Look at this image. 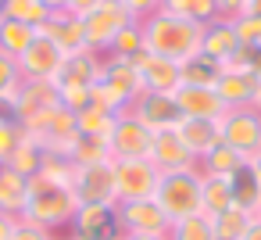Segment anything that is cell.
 I'll return each instance as SVG.
<instances>
[{
  "mask_svg": "<svg viewBox=\"0 0 261 240\" xmlns=\"http://www.w3.org/2000/svg\"><path fill=\"white\" fill-rule=\"evenodd\" d=\"M75 211H79V197H75L72 183L47 179V176H40V172L29 179L22 219L43 226V229H50V233H61V229H68V222H72Z\"/></svg>",
  "mask_w": 261,
  "mask_h": 240,
  "instance_id": "6da1fadb",
  "label": "cell"
},
{
  "mask_svg": "<svg viewBox=\"0 0 261 240\" xmlns=\"http://www.w3.org/2000/svg\"><path fill=\"white\" fill-rule=\"evenodd\" d=\"M140 26H143V40H147V51H150V54L182 61V58H190V54L200 51L204 26L186 22V18H179V15L165 11V8H158L154 15H147Z\"/></svg>",
  "mask_w": 261,
  "mask_h": 240,
  "instance_id": "7a4b0ae2",
  "label": "cell"
},
{
  "mask_svg": "<svg viewBox=\"0 0 261 240\" xmlns=\"http://www.w3.org/2000/svg\"><path fill=\"white\" fill-rule=\"evenodd\" d=\"M143 93V79H140V68L136 61L129 58H115V54H104L100 61V79L90 93V104L118 115L125 108H133V101Z\"/></svg>",
  "mask_w": 261,
  "mask_h": 240,
  "instance_id": "3957f363",
  "label": "cell"
},
{
  "mask_svg": "<svg viewBox=\"0 0 261 240\" xmlns=\"http://www.w3.org/2000/svg\"><path fill=\"white\" fill-rule=\"evenodd\" d=\"M200 169H179V172H161L158 179V190H154V201L161 204V211L168 215V222H179V219H190V215H204V204H200Z\"/></svg>",
  "mask_w": 261,
  "mask_h": 240,
  "instance_id": "277c9868",
  "label": "cell"
},
{
  "mask_svg": "<svg viewBox=\"0 0 261 240\" xmlns=\"http://www.w3.org/2000/svg\"><path fill=\"white\" fill-rule=\"evenodd\" d=\"M129 22H136V18L118 4V0H104V4H97L93 11H86V15H83L86 47H90V51H97V54H108V47L115 43V36H118Z\"/></svg>",
  "mask_w": 261,
  "mask_h": 240,
  "instance_id": "5b68a950",
  "label": "cell"
},
{
  "mask_svg": "<svg viewBox=\"0 0 261 240\" xmlns=\"http://www.w3.org/2000/svg\"><path fill=\"white\" fill-rule=\"evenodd\" d=\"M111 169H115V197H118V201H143V197H154L161 172L154 169L150 158H115Z\"/></svg>",
  "mask_w": 261,
  "mask_h": 240,
  "instance_id": "8992f818",
  "label": "cell"
},
{
  "mask_svg": "<svg viewBox=\"0 0 261 240\" xmlns=\"http://www.w3.org/2000/svg\"><path fill=\"white\" fill-rule=\"evenodd\" d=\"M218 136L222 143L236 147L240 154H257L261 151V111L257 108H225L218 118Z\"/></svg>",
  "mask_w": 261,
  "mask_h": 240,
  "instance_id": "52a82bcc",
  "label": "cell"
},
{
  "mask_svg": "<svg viewBox=\"0 0 261 240\" xmlns=\"http://www.w3.org/2000/svg\"><path fill=\"white\" fill-rule=\"evenodd\" d=\"M25 133H29V136H36L43 151H50V154H68V151H72V143H75V136H79L75 111H68L65 104H58L54 111H47L43 118H36Z\"/></svg>",
  "mask_w": 261,
  "mask_h": 240,
  "instance_id": "ba28073f",
  "label": "cell"
},
{
  "mask_svg": "<svg viewBox=\"0 0 261 240\" xmlns=\"http://www.w3.org/2000/svg\"><path fill=\"white\" fill-rule=\"evenodd\" d=\"M68 233L79 240H122V222L115 204H79L68 222Z\"/></svg>",
  "mask_w": 261,
  "mask_h": 240,
  "instance_id": "9c48e42d",
  "label": "cell"
},
{
  "mask_svg": "<svg viewBox=\"0 0 261 240\" xmlns=\"http://www.w3.org/2000/svg\"><path fill=\"white\" fill-rule=\"evenodd\" d=\"M58 104H61V97L50 79H22V86L15 90V118L22 129H29L36 118H43Z\"/></svg>",
  "mask_w": 261,
  "mask_h": 240,
  "instance_id": "30bf717a",
  "label": "cell"
},
{
  "mask_svg": "<svg viewBox=\"0 0 261 240\" xmlns=\"http://www.w3.org/2000/svg\"><path fill=\"white\" fill-rule=\"evenodd\" d=\"M111 158H147L150 154V143H154V129H147L129 108L115 115V126H111Z\"/></svg>",
  "mask_w": 261,
  "mask_h": 240,
  "instance_id": "8fae6325",
  "label": "cell"
},
{
  "mask_svg": "<svg viewBox=\"0 0 261 240\" xmlns=\"http://www.w3.org/2000/svg\"><path fill=\"white\" fill-rule=\"evenodd\" d=\"M147 129H154V133H161V129H175L186 115H182V108H179V101H175V93H158V90H143L136 101H133V108H129Z\"/></svg>",
  "mask_w": 261,
  "mask_h": 240,
  "instance_id": "7c38bea8",
  "label": "cell"
},
{
  "mask_svg": "<svg viewBox=\"0 0 261 240\" xmlns=\"http://www.w3.org/2000/svg\"><path fill=\"white\" fill-rule=\"evenodd\" d=\"M72 190H75L79 204H118L111 161H100V165H79L75 176H72Z\"/></svg>",
  "mask_w": 261,
  "mask_h": 240,
  "instance_id": "4fadbf2b",
  "label": "cell"
},
{
  "mask_svg": "<svg viewBox=\"0 0 261 240\" xmlns=\"http://www.w3.org/2000/svg\"><path fill=\"white\" fill-rule=\"evenodd\" d=\"M118 222L122 233H147V236H168V215L161 211V204L154 197L143 201H118Z\"/></svg>",
  "mask_w": 261,
  "mask_h": 240,
  "instance_id": "5bb4252c",
  "label": "cell"
},
{
  "mask_svg": "<svg viewBox=\"0 0 261 240\" xmlns=\"http://www.w3.org/2000/svg\"><path fill=\"white\" fill-rule=\"evenodd\" d=\"M215 93L222 97L225 108H254L257 93H261V76L247 72V68H236V65H225L218 83H215Z\"/></svg>",
  "mask_w": 261,
  "mask_h": 240,
  "instance_id": "9a60e30c",
  "label": "cell"
},
{
  "mask_svg": "<svg viewBox=\"0 0 261 240\" xmlns=\"http://www.w3.org/2000/svg\"><path fill=\"white\" fill-rule=\"evenodd\" d=\"M100 61H104V54H97V51L65 54L61 68L54 76V86L58 90H93L100 79Z\"/></svg>",
  "mask_w": 261,
  "mask_h": 240,
  "instance_id": "2e32d148",
  "label": "cell"
},
{
  "mask_svg": "<svg viewBox=\"0 0 261 240\" xmlns=\"http://www.w3.org/2000/svg\"><path fill=\"white\" fill-rule=\"evenodd\" d=\"M18 61V72H22V79H50L54 83V76H58V68H61V61H65V54L43 36V33H36V40L15 58Z\"/></svg>",
  "mask_w": 261,
  "mask_h": 240,
  "instance_id": "e0dca14e",
  "label": "cell"
},
{
  "mask_svg": "<svg viewBox=\"0 0 261 240\" xmlns=\"http://www.w3.org/2000/svg\"><path fill=\"white\" fill-rule=\"evenodd\" d=\"M61 54H79V51H90L86 47V33H83V18L72 15V11H50V18L43 22L40 29Z\"/></svg>",
  "mask_w": 261,
  "mask_h": 240,
  "instance_id": "ac0fdd59",
  "label": "cell"
},
{
  "mask_svg": "<svg viewBox=\"0 0 261 240\" xmlns=\"http://www.w3.org/2000/svg\"><path fill=\"white\" fill-rule=\"evenodd\" d=\"M133 61H136V68H140L143 90L175 93V90L182 86V79H179V61H172V58H161V54H150V51L136 54Z\"/></svg>",
  "mask_w": 261,
  "mask_h": 240,
  "instance_id": "d6986e66",
  "label": "cell"
},
{
  "mask_svg": "<svg viewBox=\"0 0 261 240\" xmlns=\"http://www.w3.org/2000/svg\"><path fill=\"white\" fill-rule=\"evenodd\" d=\"M147 158L154 161L158 172H179V169H193L197 165V158L190 154V147L182 143V136L175 129L154 133V143H150V154Z\"/></svg>",
  "mask_w": 261,
  "mask_h": 240,
  "instance_id": "ffe728a7",
  "label": "cell"
},
{
  "mask_svg": "<svg viewBox=\"0 0 261 240\" xmlns=\"http://www.w3.org/2000/svg\"><path fill=\"white\" fill-rule=\"evenodd\" d=\"M200 51L204 54H211L215 61H222V65H229L232 61V54L240 51V36H236V26H232V18H211L207 26H204V36H200Z\"/></svg>",
  "mask_w": 261,
  "mask_h": 240,
  "instance_id": "44dd1931",
  "label": "cell"
},
{
  "mask_svg": "<svg viewBox=\"0 0 261 240\" xmlns=\"http://www.w3.org/2000/svg\"><path fill=\"white\" fill-rule=\"evenodd\" d=\"M175 101H179V108H182L186 118H215L218 122L225 115V104L215 93V86H179Z\"/></svg>",
  "mask_w": 261,
  "mask_h": 240,
  "instance_id": "7402d4cb",
  "label": "cell"
},
{
  "mask_svg": "<svg viewBox=\"0 0 261 240\" xmlns=\"http://www.w3.org/2000/svg\"><path fill=\"white\" fill-rule=\"evenodd\" d=\"M175 133L182 136V143L190 147V154L200 161L222 136H218V122L215 118H182L179 126H175Z\"/></svg>",
  "mask_w": 261,
  "mask_h": 240,
  "instance_id": "603a6c76",
  "label": "cell"
},
{
  "mask_svg": "<svg viewBox=\"0 0 261 240\" xmlns=\"http://www.w3.org/2000/svg\"><path fill=\"white\" fill-rule=\"evenodd\" d=\"M222 68H225L222 61H215L211 54L197 51V54H190V58L179 61V79H182V86H215L218 76H222Z\"/></svg>",
  "mask_w": 261,
  "mask_h": 240,
  "instance_id": "cb8c5ba5",
  "label": "cell"
},
{
  "mask_svg": "<svg viewBox=\"0 0 261 240\" xmlns=\"http://www.w3.org/2000/svg\"><path fill=\"white\" fill-rule=\"evenodd\" d=\"M247 165V154H240L236 147H229V143H215L200 161H197V169L204 172V176H232V172H240Z\"/></svg>",
  "mask_w": 261,
  "mask_h": 240,
  "instance_id": "d4e9b609",
  "label": "cell"
},
{
  "mask_svg": "<svg viewBox=\"0 0 261 240\" xmlns=\"http://www.w3.org/2000/svg\"><path fill=\"white\" fill-rule=\"evenodd\" d=\"M25 190H29V179L18 176L8 161H0V211L22 215V208H25Z\"/></svg>",
  "mask_w": 261,
  "mask_h": 240,
  "instance_id": "484cf974",
  "label": "cell"
},
{
  "mask_svg": "<svg viewBox=\"0 0 261 240\" xmlns=\"http://www.w3.org/2000/svg\"><path fill=\"white\" fill-rule=\"evenodd\" d=\"M229 194H232V204L236 208H243V211H257V204H261V179L250 172V165H243L240 172H232L229 176Z\"/></svg>",
  "mask_w": 261,
  "mask_h": 240,
  "instance_id": "4316f807",
  "label": "cell"
},
{
  "mask_svg": "<svg viewBox=\"0 0 261 240\" xmlns=\"http://www.w3.org/2000/svg\"><path fill=\"white\" fill-rule=\"evenodd\" d=\"M0 15L11 18V22H22L29 29H43V22L50 18V8L43 0H0Z\"/></svg>",
  "mask_w": 261,
  "mask_h": 240,
  "instance_id": "83f0119b",
  "label": "cell"
},
{
  "mask_svg": "<svg viewBox=\"0 0 261 240\" xmlns=\"http://www.w3.org/2000/svg\"><path fill=\"white\" fill-rule=\"evenodd\" d=\"M204 176V172H200ZM200 204H204V215L215 219L218 211L232 208V194H229V176H204L200 179Z\"/></svg>",
  "mask_w": 261,
  "mask_h": 240,
  "instance_id": "f1b7e54d",
  "label": "cell"
},
{
  "mask_svg": "<svg viewBox=\"0 0 261 240\" xmlns=\"http://www.w3.org/2000/svg\"><path fill=\"white\" fill-rule=\"evenodd\" d=\"M68 158H72V165L79 169V165H100V161H115L111 158V143L104 140V136H75V143H72V151H68Z\"/></svg>",
  "mask_w": 261,
  "mask_h": 240,
  "instance_id": "f546056e",
  "label": "cell"
},
{
  "mask_svg": "<svg viewBox=\"0 0 261 240\" xmlns=\"http://www.w3.org/2000/svg\"><path fill=\"white\" fill-rule=\"evenodd\" d=\"M43 154H47V151L40 147V140L25 133V140H22V143L15 147V154L8 158V165H11V169H15L18 176H25V179H33V176L40 172V165H43Z\"/></svg>",
  "mask_w": 261,
  "mask_h": 240,
  "instance_id": "4dcf8cb0",
  "label": "cell"
},
{
  "mask_svg": "<svg viewBox=\"0 0 261 240\" xmlns=\"http://www.w3.org/2000/svg\"><path fill=\"white\" fill-rule=\"evenodd\" d=\"M161 8L186 18V22H197V26H207L211 18H218V4L215 0H161Z\"/></svg>",
  "mask_w": 261,
  "mask_h": 240,
  "instance_id": "1f68e13d",
  "label": "cell"
},
{
  "mask_svg": "<svg viewBox=\"0 0 261 240\" xmlns=\"http://www.w3.org/2000/svg\"><path fill=\"white\" fill-rule=\"evenodd\" d=\"M250 211H243V208H225V211H218L215 219H211V229H215V240H240L243 236V229L250 226Z\"/></svg>",
  "mask_w": 261,
  "mask_h": 240,
  "instance_id": "d6a6232c",
  "label": "cell"
},
{
  "mask_svg": "<svg viewBox=\"0 0 261 240\" xmlns=\"http://www.w3.org/2000/svg\"><path fill=\"white\" fill-rule=\"evenodd\" d=\"M33 40H36V29H29L22 22H11V18H0V51L4 54L18 58Z\"/></svg>",
  "mask_w": 261,
  "mask_h": 240,
  "instance_id": "836d02e7",
  "label": "cell"
},
{
  "mask_svg": "<svg viewBox=\"0 0 261 240\" xmlns=\"http://www.w3.org/2000/svg\"><path fill=\"white\" fill-rule=\"evenodd\" d=\"M75 126H79V133L83 136H111V126H115V115L111 111H104V108H97V104H90V108H83V111H75Z\"/></svg>",
  "mask_w": 261,
  "mask_h": 240,
  "instance_id": "e575fe53",
  "label": "cell"
},
{
  "mask_svg": "<svg viewBox=\"0 0 261 240\" xmlns=\"http://www.w3.org/2000/svg\"><path fill=\"white\" fill-rule=\"evenodd\" d=\"M147 51V40H143V26L140 22H129L118 36H115V43L108 47V54H115V58H136V54H143Z\"/></svg>",
  "mask_w": 261,
  "mask_h": 240,
  "instance_id": "d590c367",
  "label": "cell"
},
{
  "mask_svg": "<svg viewBox=\"0 0 261 240\" xmlns=\"http://www.w3.org/2000/svg\"><path fill=\"white\" fill-rule=\"evenodd\" d=\"M168 240H215L211 219L207 215H190L168 226Z\"/></svg>",
  "mask_w": 261,
  "mask_h": 240,
  "instance_id": "8d00e7d4",
  "label": "cell"
},
{
  "mask_svg": "<svg viewBox=\"0 0 261 240\" xmlns=\"http://www.w3.org/2000/svg\"><path fill=\"white\" fill-rule=\"evenodd\" d=\"M22 86V72H18V61L11 54L0 51V97H15V90Z\"/></svg>",
  "mask_w": 261,
  "mask_h": 240,
  "instance_id": "74e56055",
  "label": "cell"
},
{
  "mask_svg": "<svg viewBox=\"0 0 261 240\" xmlns=\"http://www.w3.org/2000/svg\"><path fill=\"white\" fill-rule=\"evenodd\" d=\"M232 26H236V36H240V43H257V47H261V15H250V11H243L240 18H232Z\"/></svg>",
  "mask_w": 261,
  "mask_h": 240,
  "instance_id": "f35d334b",
  "label": "cell"
},
{
  "mask_svg": "<svg viewBox=\"0 0 261 240\" xmlns=\"http://www.w3.org/2000/svg\"><path fill=\"white\" fill-rule=\"evenodd\" d=\"M22 140H25V129L18 122H0V161H8Z\"/></svg>",
  "mask_w": 261,
  "mask_h": 240,
  "instance_id": "ab89813d",
  "label": "cell"
},
{
  "mask_svg": "<svg viewBox=\"0 0 261 240\" xmlns=\"http://www.w3.org/2000/svg\"><path fill=\"white\" fill-rule=\"evenodd\" d=\"M229 65H236V68H247V72H257L261 76V47L257 43H240V51L232 54V61Z\"/></svg>",
  "mask_w": 261,
  "mask_h": 240,
  "instance_id": "60d3db41",
  "label": "cell"
},
{
  "mask_svg": "<svg viewBox=\"0 0 261 240\" xmlns=\"http://www.w3.org/2000/svg\"><path fill=\"white\" fill-rule=\"evenodd\" d=\"M11 240H58V233H50V229H43V226H36V222L18 215V222L11 229Z\"/></svg>",
  "mask_w": 261,
  "mask_h": 240,
  "instance_id": "b9f144b4",
  "label": "cell"
},
{
  "mask_svg": "<svg viewBox=\"0 0 261 240\" xmlns=\"http://www.w3.org/2000/svg\"><path fill=\"white\" fill-rule=\"evenodd\" d=\"M118 4H122V8L136 18V22H143L147 15H154V11L161 8V0H118Z\"/></svg>",
  "mask_w": 261,
  "mask_h": 240,
  "instance_id": "7bdbcfd3",
  "label": "cell"
},
{
  "mask_svg": "<svg viewBox=\"0 0 261 240\" xmlns=\"http://www.w3.org/2000/svg\"><path fill=\"white\" fill-rule=\"evenodd\" d=\"M215 4H218V15L222 18H240L247 11V0H215Z\"/></svg>",
  "mask_w": 261,
  "mask_h": 240,
  "instance_id": "ee69618b",
  "label": "cell"
},
{
  "mask_svg": "<svg viewBox=\"0 0 261 240\" xmlns=\"http://www.w3.org/2000/svg\"><path fill=\"white\" fill-rule=\"evenodd\" d=\"M97 4H104V0H68V11L83 18V15H86V11H93Z\"/></svg>",
  "mask_w": 261,
  "mask_h": 240,
  "instance_id": "f6af8a7d",
  "label": "cell"
},
{
  "mask_svg": "<svg viewBox=\"0 0 261 240\" xmlns=\"http://www.w3.org/2000/svg\"><path fill=\"white\" fill-rule=\"evenodd\" d=\"M18 215H8V211H0V240H11V229H15Z\"/></svg>",
  "mask_w": 261,
  "mask_h": 240,
  "instance_id": "bcb514c9",
  "label": "cell"
},
{
  "mask_svg": "<svg viewBox=\"0 0 261 240\" xmlns=\"http://www.w3.org/2000/svg\"><path fill=\"white\" fill-rule=\"evenodd\" d=\"M240 240H261V219H250V226L243 229Z\"/></svg>",
  "mask_w": 261,
  "mask_h": 240,
  "instance_id": "7dc6e473",
  "label": "cell"
},
{
  "mask_svg": "<svg viewBox=\"0 0 261 240\" xmlns=\"http://www.w3.org/2000/svg\"><path fill=\"white\" fill-rule=\"evenodd\" d=\"M247 165H250V172L261 179V151H257V154H250V158H247Z\"/></svg>",
  "mask_w": 261,
  "mask_h": 240,
  "instance_id": "c3c4849f",
  "label": "cell"
},
{
  "mask_svg": "<svg viewBox=\"0 0 261 240\" xmlns=\"http://www.w3.org/2000/svg\"><path fill=\"white\" fill-rule=\"evenodd\" d=\"M122 240H168V236H147V233H122Z\"/></svg>",
  "mask_w": 261,
  "mask_h": 240,
  "instance_id": "681fc988",
  "label": "cell"
},
{
  "mask_svg": "<svg viewBox=\"0 0 261 240\" xmlns=\"http://www.w3.org/2000/svg\"><path fill=\"white\" fill-rule=\"evenodd\" d=\"M50 11H68V0H43Z\"/></svg>",
  "mask_w": 261,
  "mask_h": 240,
  "instance_id": "f907efd6",
  "label": "cell"
},
{
  "mask_svg": "<svg viewBox=\"0 0 261 240\" xmlns=\"http://www.w3.org/2000/svg\"><path fill=\"white\" fill-rule=\"evenodd\" d=\"M247 11L250 15H261V0H247Z\"/></svg>",
  "mask_w": 261,
  "mask_h": 240,
  "instance_id": "816d5d0a",
  "label": "cell"
},
{
  "mask_svg": "<svg viewBox=\"0 0 261 240\" xmlns=\"http://www.w3.org/2000/svg\"><path fill=\"white\" fill-rule=\"evenodd\" d=\"M58 240H79V236H72V233H58Z\"/></svg>",
  "mask_w": 261,
  "mask_h": 240,
  "instance_id": "f5cc1de1",
  "label": "cell"
},
{
  "mask_svg": "<svg viewBox=\"0 0 261 240\" xmlns=\"http://www.w3.org/2000/svg\"><path fill=\"white\" fill-rule=\"evenodd\" d=\"M254 219H261V204H257V211H254Z\"/></svg>",
  "mask_w": 261,
  "mask_h": 240,
  "instance_id": "db71d44e",
  "label": "cell"
},
{
  "mask_svg": "<svg viewBox=\"0 0 261 240\" xmlns=\"http://www.w3.org/2000/svg\"><path fill=\"white\" fill-rule=\"evenodd\" d=\"M254 108H257V111H261V93H257V104H254Z\"/></svg>",
  "mask_w": 261,
  "mask_h": 240,
  "instance_id": "11a10c76",
  "label": "cell"
},
{
  "mask_svg": "<svg viewBox=\"0 0 261 240\" xmlns=\"http://www.w3.org/2000/svg\"><path fill=\"white\" fill-rule=\"evenodd\" d=\"M0 18H4V15H0Z\"/></svg>",
  "mask_w": 261,
  "mask_h": 240,
  "instance_id": "9f6ffc18",
  "label": "cell"
}]
</instances>
